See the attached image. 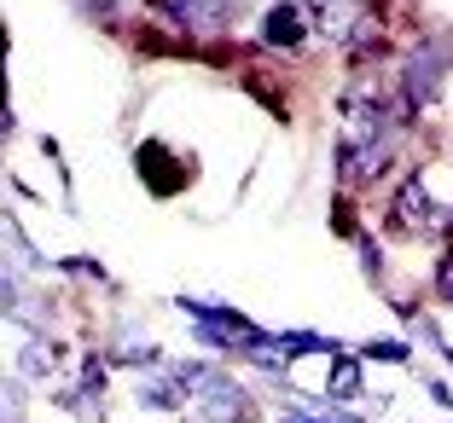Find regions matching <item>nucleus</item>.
Returning <instances> with one entry per match:
<instances>
[{
    "label": "nucleus",
    "instance_id": "f257e3e1",
    "mask_svg": "<svg viewBox=\"0 0 453 423\" xmlns=\"http://www.w3.org/2000/svg\"><path fill=\"white\" fill-rule=\"evenodd\" d=\"M395 215L407 232H448L453 226V162H430L395 192Z\"/></svg>",
    "mask_w": 453,
    "mask_h": 423
},
{
    "label": "nucleus",
    "instance_id": "f03ea898",
    "mask_svg": "<svg viewBox=\"0 0 453 423\" xmlns=\"http://www.w3.org/2000/svg\"><path fill=\"white\" fill-rule=\"evenodd\" d=\"M314 29H320L332 47H360V58H372L378 47V29L366 24V6L360 0H303Z\"/></svg>",
    "mask_w": 453,
    "mask_h": 423
},
{
    "label": "nucleus",
    "instance_id": "7ed1b4c3",
    "mask_svg": "<svg viewBox=\"0 0 453 423\" xmlns=\"http://www.w3.org/2000/svg\"><path fill=\"white\" fill-rule=\"evenodd\" d=\"M163 12H169L174 24L187 29V35H203V41H215L226 24H233V12H239V0H163Z\"/></svg>",
    "mask_w": 453,
    "mask_h": 423
},
{
    "label": "nucleus",
    "instance_id": "20e7f679",
    "mask_svg": "<svg viewBox=\"0 0 453 423\" xmlns=\"http://www.w3.org/2000/svg\"><path fill=\"white\" fill-rule=\"evenodd\" d=\"M303 12H296V0H280V6H267V18H262V41L267 47H280V53H296L303 47Z\"/></svg>",
    "mask_w": 453,
    "mask_h": 423
},
{
    "label": "nucleus",
    "instance_id": "39448f33",
    "mask_svg": "<svg viewBox=\"0 0 453 423\" xmlns=\"http://www.w3.org/2000/svg\"><path fill=\"white\" fill-rule=\"evenodd\" d=\"M360 389V366L355 359H337V383H332V395H355Z\"/></svg>",
    "mask_w": 453,
    "mask_h": 423
},
{
    "label": "nucleus",
    "instance_id": "423d86ee",
    "mask_svg": "<svg viewBox=\"0 0 453 423\" xmlns=\"http://www.w3.org/2000/svg\"><path fill=\"white\" fill-rule=\"evenodd\" d=\"M436 291H441V296L453 302V250L441 255V267H436Z\"/></svg>",
    "mask_w": 453,
    "mask_h": 423
},
{
    "label": "nucleus",
    "instance_id": "0eeeda50",
    "mask_svg": "<svg viewBox=\"0 0 453 423\" xmlns=\"http://www.w3.org/2000/svg\"><path fill=\"white\" fill-rule=\"evenodd\" d=\"M285 423H326V418H296V412H291V418H285ZM349 423V418H343Z\"/></svg>",
    "mask_w": 453,
    "mask_h": 423
}]
</instances>
